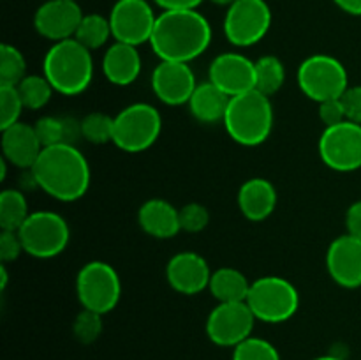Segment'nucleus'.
<instances>
[{"instance_id":"1","label":"nucleus","mask_w":361,"mask_h":360,"mask_svg":"<svg viewBox=\"0 0 361 360\" xmlns=\"http://www.w3.org/2000/svg\"><path fill=\"white\" fill-rule=\"evenodd\" d=\"M212 42V27L197 9L162 11L157 14L148 44L161 60L192 62Z\"/></svg>"},{"instance_id":"2","label":"nucleus","mask_w":361,"mask_h":360,"mask_svg":"<svg viewBox=\"0 0 361 360\" xmlns=\"http://www.w3.org/2000/svg\"><path fill=\"white\" fill-rule=\"evenodd\" d=\"M30 169L39 189L63 203L83 198L90 187V166L73 143L44 147Z\"/></svg>"},{"instance_id":"3","label":"nucleus","mask_w":361,"mask_h":360,"mask_svg":"<svg viewBox=\"0 0 361 360\" xmlns=\"http://www.w3.org/2000/svg\"><path fill=\"white\" fill-rule=\"evenodd\" d=\"M42 74L56 94L80 95L94 80V59L76 39L53 42L42 60Z\"/></svg>"},{"instance_id":"4","label":"nucleus","mask_w":361,"mask_h":360,"mask_svg":"<svg viewBox=\"0 0 361 360\" xmlns=\"http://www.w3.org/2000/svg\"><path fill=\"white\" fill-rule=\"evenodd\" d=\"M274 106L268 95L256 88L229 99L222 124L226 133L242 147H257L270 138L274 131Z\"/></svg>"},{"instance_id":"5","label":"nucleus","mask_w":361,"mask_h":360,"mask_svg":"<svg viewBox=\"0 0 361 360\" xmlns=\"http://www.w3.org/2000/svg\"><path fill=\"white\" fill-rule=\"evenodd\" d=\"M245 302L256 320L264 323H284L298 311L300 293L288 279L264 275L252 281Z\"/></svg>"},{"instance_id":"6","label":"nucleus","mask_w":361,"mask_h":360,"mask_svg":"<svg viewBox=\"0 0 361 360\" xmlns=\"http://www.w3.org/2000/svg\"><path fill=\"white\" fill-rule=\"evenodd\" d=\"M161 131L162 116L159 109L148 102H134L115 115L113 143L123 152L140 154L159 140Z\"/></svg>"},{"instance_id":"7","label":"nucleus","mask_w":361,"mask_h":360,"mask_svg":"<svg viewBox=\"0 0 361 360\" xmlns=\"http://www.w3.org/2000/svg\"><path fill=\"white\" fill-rule=\"evenodd\" d=\"M25 253L39 260H49L66 251L71 229L66 219L51 210L30 212L18 229Z\"/></svg>"},{"instance_id":"8","label":"nucleus","mask_w":361,"mask_h":360,"mask_svg":"<svg viewBox=\"0 0 361 360\" xmlns=\"http://www.w3.org/2000/svg\"><path fill=\"white\" fill-rule=\"evenodd\" d=\"M300 90L319 102L337 99L349 88V76L344 64L326 53H316L303 60L298 67Z\"/></svg>"},{"instance_id":"9","label":"nucleus","mask_w":361,"mask_h":360,"mask_svg":"<svg viewBox=\"0 0 361 360\" xmlns=\"http://www.w3.org/2000/svg\"><path fill=\"white\" fill-rule=\"evenodd\" d=\"M76 295L83 309L106 314L115 309L122 295L118 272L106 261H88L76 277Z\"/></svg>"},{"instance_id":"10","label":"nucleus","mask_w":361,"mask_h":360,"mask_svg":"<svg viewBox=\"0 0 361 360\" xmlns=\"http://www.w3.org/2000/svg\"><path fill=\"white\" fill-rule=\"evenodd\" d=\"M271 27L267 0H236L224 16V35L233 46L249 48L263 41Z\"/></svg>"},{"instance_id":"11","label":"nucleus","mask_w":361,"mask_h":360,"mask_svg":"<svg viewBox=\"0 0 361 360\" xmlns=\"http://www.w3.org/2000/svg\"><path fill=\"white\" fill-rule=\"evenodd\" d=\"M321 161L338 173H351L361 168V126L351 120L324 127L319 138Z\"/></svg>"},{"instance_id":"12","label":"nucleus","mask_w":361,"mask_h":360,"mask_svg":"<svg viewBox=\"0 0 361 360\" xmlns=\"http://www.w3.org/2000/svg\"><path fill=\"white\" fill-rule=\"evenodd\" d=\"M254 323L247 302H219L207 318V335L214 344L235 348L252 335Z\"/></svg>"},{"instance_id":"13","label":"nucleus","mask_w":361,"mask_h":360,"mask_svg":"<svg viewBox=\"0 0 361 360\" xmlns=\"http://www.w3.org/2000/svg\"><path fill=\"white\" fill-rule=\"evenodd\" d=\"M108 18L113 39L133 46L150 42L157 21V16L147 0H116Z\"/></svg>"},{"instance_id":"14","label":"nucleus","mask_w":361,"mask_h":360,"mask_svg":"<svg viewBox=\"0 0 361 360\" xmlns=\"http://www.w3.org/2000/svg\"><path fill=\"white\" fill-rule=\"evenodd\" d=\"M208 80L235 97L256 88V62L236 52L221 53L208 67Z\"/></svg>"},{"instance_id":"15","label":"nucleus","mask_w":361,"mask_h":360,"mask_svg":"<svg viewBox=\"0 0 361 360\" xmlns=\"http://www.w3.org/2000/svg\"><path fill=\"white\" fill-rule=\"evenodd\" d=\"M80 4L71 0H46L34 14V27L41 37L51 42L66 41L76 35L83 20Z\"/></svg>"},{"instance_id":"16","label":"nucleus","mask_w":361,"mask_h":360,"mask_svg":"<svg viewBox=\"0 0 361 360\" xmlns=\"http://www.w3.org/2000/svg\"><path fill=\"white\" fill-rule=\"evenodd\" d=\"M196 87L194 71L185 62L161 60L152 73V90L159 101L168 106L187 104Z\"/></svg>"},{"instance_id":"17","label":"nucleus","mask_w":361,"mask_h":360,"mask_svg":"<svg viewBox=\"0 0 361 360\" xmlns=\"http://www.w3.org/2000/svg\"><path fill=\"white\" fill-rule=\"evenodd\" d=\"M326 268L338 286L355 289L361 286V239L349 233L337 236L326 251Z\"/></svg>"},{"instance_id":"18","label":"nucleus","mask_w":361,"mask_h":360,"mask_svg":"<svg viewBox=\"0 0 361 360\" xmlns=\"http://www.w3.org/2000/svg\"><path fill=\"white\" fill-rule=\"evenodd\" d=\"M166 279L175 292L182 295H197L208 289L212 270L208 261L194 251H182L168 261Z\"/></svg>"},{"instance_id":"19","label":"nucleus","mask_w":361,"mask_h":360,"mask_svg":"<svg viewBox=\"0 0 361 360\" xmlns=\"http://www.w3.org/2000/svg\"><path fill=\"white\" fill-rule=\"evenodd\" d=\"M2 155L9 164L21 169H30L42 152L34 126L16 122L2 129Z\"/></svg>"},{"instance_id":"20","label":"nucleus","mask_w":361,"mask_h":360,"mask_svg":"<svg viewBox=\"0 0 361 360\" xmlns=\"http://www.w3.org/2000/svg\"><path fill=\"white\" fill-rule=\"evenodd\" d=\"M141 60L137 46L115 41L102 56V73L106 80L116 87H129L141 74Z\"/></svg>"},{"instance_id":"21","label":"nucleus","mask_w":361,"mask_h":360,"mask_svg":"<svg viewBox=\"0 0 361 360\" xmlns=\"http://www.w3.org/2000/svg\"><path fill=\"white\" fill-rule=\"evenodd\" d=\"M277 189L268 179L254 176L245 180L238 191V207L249 221L261 222L277 207Z\"/></svg>"},{"instance_id":"22","label":"nucleus","mask_w":361,"mask_h":360,"mask_svg":"<svg viewBox=\"0 0 361 360\" xmlns=\"http://www.w3.org/2000/svg\"><path fill=\"white\" fill-rule=\"evenodd\" d=\"M137 222L141 229L154 239H173L182 232L180 208L173 207L169 201L161 198H154L141 205Z\"/></svg>"},{"instance_id":"23","label":"nucleus","mask_w":361,"mask_h":360,"mask_svg":"<svg viewBox=\"0 0 361 360\" xmlns=\"http://www.w3.org/2000/svg\"><path fill=\"white\" fill-rule=\"evenodd\" d=\"M229 95L222 92L217 85L212 83L210 80L197 83L192 97L189 99L187 106L189 112L197 122L215 124L222 122L226 115V109L229 104Z\"/></svg>"},{"instance_id":"24","label":"nucleus","mask_w":361,"mask_h":360,"mask_svg":"<svg viewBox=\"0 0 361 360\" xmlns=\"http://www.w3.org/2000/svg\"><path fill=\"white\" fill-rule=\"evenodd\" d=\"M252 282L243 272L233 267H222L212 272L208 289L219 302H245Z\"/></svg>"},{"instance_id":"25","label":"nucleus","mask_w":361,"mask_h":360,"mask_svg":"<svg viewBox=\"0 0 361 360\" xmlns=\"http://www.w3.org/2000/svg\"><path fill=\"white\" fill-rule=\"evenodd\" d=\"M39 141L42 147H51L59 143H73L81 136V120L62 119V116H42L34 124Z\"/></svg>"},{"instance_id":"26","label":"nucleus","mask_w":361,"mask_h":360,"mask_svg":"<svg viewBox=\"0 0 361 360\" xmlns=\"http://www.w3.org/2000/svg\"><path fill=\"white\" fill-rule=\"evenodd\" d=\"M28 215L30 210L23 191L4 189L0 194V228L18 232Z\"/></svg>"},{"instance_id":"27","label":"nucleus","mask_w":361,"mask_h":360,"mask_svg":"<svg viewBox=\"0 0 361 360\" xmlns=\"http://www.w3.org/2000/svg\"><path fill=\"white\" fill-rule=\"evenodd\" d=\"M286 81V67L282 60L275 55H264L256 60V90L261 94H277Z\"/></svg>"},{"instance_id":"28","label":"nucleus","mask_w":361,"mask_h":360,"mask_svg":"<svg viewBox=\"0 0 361 360\" xmlns=\"http://www.w3.org/2000/svg\"><path fill=\"white\" fill-rule=\"evenodd\" d=\"M111 37H113V32H111L109 18L102 16V14H97V13L85 14L80 27H78L76 35H74V39L80 41L83 46H87L90 52L102 48V46H104Z\"/></svg>"},{"instance_id":"29","label":"nucleus","mask_w":361,"mask_h":360,"mask_svg":"<svg viewBox=\"0 0 361 360\" xmlns=\"http://www.w3.org/2000/svg\"><path fill=\"white\" fill-rule=\"evenodd\" d=\"M18 92L27 109H42L55 94V88L51 87L44 74H27L23 80L18 83Z\"/></svg>"},{"instance_id":"30","label":"nucleus","mask_w":361,"mask_h":360,"mask_svg":"<svg viewBox=\"0 0 361 360\" xmlns=\"http://www.w3.org/2000/svg\"><path fill=\"white\" fill-rule=\"evenodd\" d=\"M25 76H27V62L23 53L16 46L4 42L0 46V85L18 87Z\"/></svg>"},{"instance_id":"31","label":"nucleus","mask_w":361,"mask_h":360,"mask_svg":"<svg viewBox=\"0 0 361 360\" xmlns=\"http://www.w3.org/2000/svg\"><path fill=\"white\" fill-rule=\"evenodd\" d=\"M113 122L115 116H109L108 113L92 112L85 115L81 120V136L94 145H104L113 141Z\"/></svg>"},{"instance_id":"32","label":"nucleus","mask_w":361,"mask_h":360,"mask_svg":"<svg viewBox=\"0 0 361 360\" xmlns=\"http://www.w3.org/2000/svg\"><path fill=\"white\" fill-rule=\"evenodd\" d=\"M233 360H281V353L267 339L250 335L233 348Z\"/></svg>"},{"instance_id":"33","label":"nucleus","mask_w":361,"mask_h":360,"mask_svg":"<svg viewBox=\"0 0 361 360\" xmlns=\"http://www.w3.org/2000/svg\"><path fill=\"white\" fill-rule=\"evenodd\" d=\"M23 109L25 106L18 88L11 85H0V129L20 122Z\"/></svg>"},{"instance_id":"34","label":"nucleus","mask_w":361,"mask_h":360,"mask_svg":"<svg viewBox=\"0 0 361 360\" xmlns=\"http://www.w3.org/2000/svg\"><path fill=\"white\" fill-rule=\"evenodd\" d=\"M73 332L78 341L83 342V344H92L102 334V314L90 309H83L74 320Z\"/></svg>"},{"instance_id":"35","label":"nucleus","mask_w":361,"mask_h":360,"mask_svg":"<svg viewBox=\"0 0 361 360\" xmlns=\"http://www.w3.org/2000/svg\"><path fill=\"white\" fill-rule=\"evenodd\" d=\"M210 222V212L201 203H187L180 208V226L187 233H200Z\"/></svg>"},{"instance_id":"36","label":"nucleus","mask_w":361,"mask_h":360,"mask_svg":"<svg viewBox=\"0 0 361 360\" xmlns=\"http://www.w3.org/2000/svg\"><path fill=\"white\" fill-rule=\"evenodd\" d=\"M317 113H319V120L324 124V127L337 126V124L345 122V120H348L342 97L328 99V101L319 102V109H317Z\"/></svg>"},{"instance_id":"37","label":"nucleus","mask_w":361,"mask_h":360,"mask_svg":"<svg viewBox=\"0 0 361 360\" xmlns=\"http://www.w3.org/2000/svg\"><path fill=\"white\" fill-rule=\"evenodd\" d=\"M21 253H25V249L18 232L2 229V233H0V260H2V263L18 260Z\"/></svg>"},{"instance_id":"38","label":"nucleus","mask_w":361,"mask_h":360,"mask_svg":"<svg viewBox=\"0 0 361 360\" xmlns=\"http://www.w3.org/2000/svg\"><path fill=\"white\" fill-rule=\"evenodd\" d=\"M342 102H344L348 120L361 126V85L349 87L342 95Z\"/></svg>"},{"instance_id":"39","label":"nucleus","mask_w":361,"mask_h":360,"mask_svg":"<svg viewBox=\"0 0 361 360\" xmlns=\"http://www.w3.org/2000/svg\"><path fill=\"white\" fill-rule=\"evenodd\" d=\"M345 228L349 235L361 239V200L355 201L345 212Z\"/></svg>"},{"instance_id":"40","label":"nucleus","mask_w":361,"mask_h":360,"mask_svg":"<svg viewBox=\"0 0 361 360\" xmlns=\"http://www.w3.org/2000/svg\"><path fill=\"white\" fill-rule=\"evenodd\" d=\"M162 11H187L197 9L203 0H154Z\"/></svg>"},{"instance_id":"41","label":"nucleus","mask_w":361,"mask_h":360,"mask_svg":"<svg viewBox=\"0 0 361 360\" xmlns=\"http://www.w3.org/2000/svg\"><path fill=\"white\" fill-rule=\"evenodd\" d=\"M335 6L353 16H361V0H334Z\"/></svg>"},{"instance_id":"42","label":"nucleus","mask_w":361,"mask_h":360,"mask_svg":"<svg viewBox=\"0 0 361 360\" xmlns=\"http://www.w3.org/2000/svg\"><path fill=\"white\" fill-rule=\"evenodd\" d=\"M7 281H9V275H7L6 263H2V267H0V289H2V292L6 289Z\"/></svg>"},{"instance_id":"43","label":"nucleus","mask_w":361,"mask_h":360,"mask_svg":"<svg viewBox=\"0 0 361 360\" xmlns=\"http://www.w3.org/2000/svg\"><path fill=\"white\" fill-rule=\"evenodd\" d=\"M210 2H214L215 6H221V7H229V6H233V4H235L236 0H210Z\"/></svg>"},{"instance_id":"44","label":"nucleus","mask_w":361,"mask_h":360,"mask_svg":"<svg viewBox=\"0 0 361 360\" xmlns=\"http://www.w3.org/2000/svg\"><path fill=\"white\" fill-rule=\"evenodd\" d=\"M312 360H344L341 359V356H335V355H323V356H316V359Z\"/></svg>"},{"instance_id":"45","label":"nucleus","mask_w":361,"mask_h":360,"mask_svg":"<svg viewBox=\"0 0 361 360\" xmlns=\"http://www.w3.org/2000/svg\"><path fill=\"white\" fill-rule=\"evenodd\" d=\"M71 2H78V0H71Z\"/></svg>"}]
</instances>
